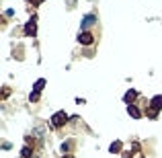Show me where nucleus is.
<instances>
[{"label":"nucleus","mask_w":162,"mask_h":158,"mask_svg":"<svg viewBox=\"0 0 162 158\" xmlns=\"http://www.w3.org/2000/svg\"><path fill=\"white\" fill-rule=\"evenodd\" d=\"M51 121H54L55 127H62V125L68 121V115H66V111H58V113H54V117H51Z\"/></svg>","instance_id":"f257e3e1"},{"label":"nucleus","mask_w":162,"mask_h":158,"mask_svg":"<svg viewBox=\"0 0 162 158\" xmlns=\"http://www.w3.org/2000/svg\"><path fill=\"white\" fill-rule=\"evenodd\" d=\"M95 23H96V17H95V14H86V17L82 19V23H80V27H82V33H84V31H86L88 27H92Z\"/></svg>","instance_id":"f03ea898"},{"label":"nucleus","mask_w":162,"mask_h":158,"mask_svg":"<svg viewBox=\"0 0 162 158\" xmlns=\"http://www.w3.org/2000/svg\"><path fill=\"white\" fill-rule=\"evenodd\" d=\"M35 33H37V19L33 17V19L25 25V35H29V37H31V35H35Z\"/></svg>","instance_id":"7ed1b4c3"},{"label":"nucleus","mask_w":162,"mask_h":158,"mask_svg":"<svg viewBox=\"0 0 162 158\" xmlns=\"http://www.w3.org/2000/svg\"><path fill=\"white\" fill-rule=\"evenodd\" d=\"M78 41H80L82 45H90V43L95 41V37H92L90 33H86V31H84V33L80 31V35H78Z\"/></svg>","instance_id":"20e7f679"},{"label":"nucleus","mask_w":162,"mask_h":158,"mask_svg":"<svg viewBox=\"0 0 162 158\" xmlns=\"http://www.w3.org/2000/svg\"><path fill=\"white\" fill-rule=\"evenodd\" d=\"M150 109H154L156 113L162 109V95H156L154 99H152V103H150Z\"/></svg>","instance_id":"39448f33"},{"label":"nucleus","mask_w":162,"mask_h":158,"mask_svg":"<svg viewBox=\"0 0 162 158\" xmlns=\"http://www.w3.org/2000/svg\"><path fill=\"white\" fill-rule=\"evenodd\" d=\"M127 113L131 117H135V119H138V117H142V113H140V109H138L135 105H127Z\"/></svg>","instance_id":"423d86ee"},{"label":"nucleus","mask_w":162,"mask_h":158,"mask_svg":"<svg viewBox=\"0 0 162 158\" xmlns=\"http://www.w3.org/2000/svg\"><path fill=\"white\" fill-rule=\"evenodd\" d=\"M135 96H138V92H135V90H127V92H125V96H123V101H125V103H134V99Z\"/></svg>","instance_id":"0eeeda50"},{"label":"nucleus","mask_w":162,"mask_h":158,"mask_svg":"<svg viewBox=\"0 0 162 158\" xmlns=\"http://www.w3.org/2000/svg\"><path fill=\"white\" fill-rule=\"evenodd\" d=\"M109 150L113 152V154H119L121 152V142H113V144L109 146Z\"/></svg>","instance_id":"6e6552de"},{"label":"nucleus","mask_w":162,"mask_h":158,"mask_svg":"<svg viewBox=\"0 0 162 158\" xmlns=\"http://www.w3.org/2000/svg\"><path fill=\"white\" fill-rule=\"evenodd\" d=\"M43 86H45V80H43V78H39V80L35 82V86H33V92H41V88H43Z\"/></svg>","instance_id":"1a4fd4ad"},{"label":"nucleus","mask_w":162,"mask_h":158,"mask_svg":"<svg viewBox=\"0 0 162 158\" xmlns=\"http://www.w3.org/2000/svg\"><path fill=\"white\" fill-rule=\"evenodd\" d=\"M21 154H23V158H33V150H31V148H29V146H25V148H23V152H21Z\"/></svg>","instance_id":"9d476101"},{"label":"nucleus","mask_w":162,"mask_h":158,"mask_svg":"<svg viewBox=\"0 0 162 158\" xmlns=\"http://www.w3.org/2000/svg\"><path fill=\"white\" fill-rule=\"evenodd\" d=\"M39 99V92H31V101H37Z\"/></svg>","instance_id":"9b49d317"},{"label":"nucleus","mask_w":162,"mask_h":158,"mask_svg":"<svg viewBox=\"0 0 162 158\" xmlns=\"http://www.w3.org/2000/svg\"><path fill=\"white\" fill-rule=\"evenodd\" d=\"M74 2H76V0H68V4H70V6H72V4H74Z\"/></svg>","instance_id":"f8f14e48"}]
</instances>
